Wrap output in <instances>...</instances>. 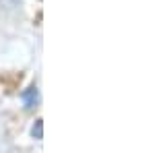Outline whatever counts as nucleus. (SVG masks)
<instances>
[{
	"label": "nucleus",
	"instance_id": "2",
	"mask_svg": "<svg viewBox=\"0 0 155 153\" xmlns=\"http://www.w3.org/2000/svg\"><path fill=\"white\" fill-rule=\"evenodd\" d=\"M31 132H33V137H35V139H41V137H44V124H41V120H37V124L33 126Z\"/></svg>",
	"mask_w": 155,
	"mask_h": 153
},
{
	"label": "nucleus",
	"instance_id": "1",
	"mask_svg": "<svg viewBox=\"0 0 155 153\" xmlns=\"http://www.w3.org/2000/svg\"><path fill=\"white\" fill-rule=\"evenodd\" d=\"M21 99H23L25 108H33L37 104V87H29L27 91H23Z\"/></svg>",
	"mask_w": 155,
	"mask_h": 153
}]
</instances>
